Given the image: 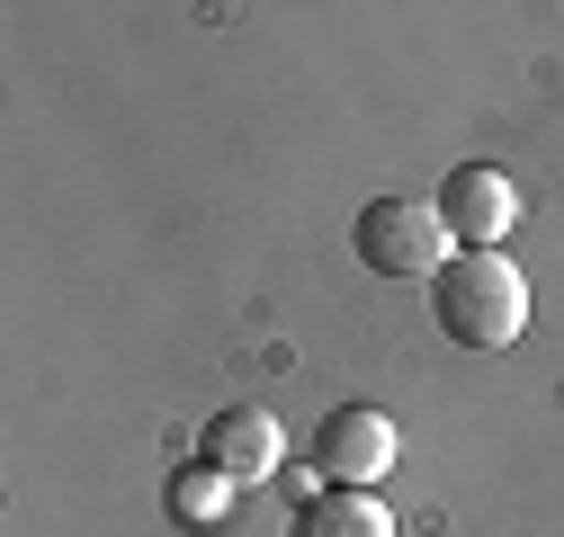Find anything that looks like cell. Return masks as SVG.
Here are the masks:
<instances>
[{
    "label": "cell",
    "mask_w": 564,
    "mask_h": 537,
    "mask_svg": "<svg viewBox=\"0 0 564 537\" xmlns=\"http://www.w3.org/2000/svg\"><path fill=\"white\" fill-rule=\"evenodd\" d=\"M431 314L457 350H511L529 331V278L511 268V251H457L431 278Z\"/></svg>",
    "instance_id": "obj_1"
},
{
    "label": "cell",
    "mask_w": 564,
    "mask_h": 537,
    "mask_svg": "<svg viewBox=\"0 0 564 537\" xmlns=\"http://www.w3.org/2000/svg\"><path fill=\"white\" fill-rule=\"evenodd\" d=\"M349 251H359V268H377V278H394V287H412V278L431 287L457 260V242H448L431 197H368L359 224H349Z\"/></svg>",
    "instance_id": "obj_2"
},
{
    "label": "cell",
    "mask_w": 564,
    "mask_h": 537,
    "mask_svg": "<svg viewBox=\"0 0 564 537\" xmlns=\"http://www.w3.org/2000/svg\"><path fill=\"white\" fill-rule=\"evenodd\" d=\"M386 465H394V421L377 413V403H340V413H323V430H314V484L368 493Z\"/></svg>",
    "instance_id": "obj_3"
},
{
    "label": "cell",
    "mask_w": 564,
    "mask_h": 537,
    "mask_svg": "<svg viewBox=\"0 0 564 537\" xmlns=\"http://www.w3.org/2000/svg\"><path fill=\"white\" fill-rule=\"evenodd\" d=\"M431 207H440V224H448L457 251H502V233L520 224V188L502 171H484V162H457Z\"/></svg>",
    "instance_id": "obj_4"
},
{
    "label": "cell",
    "mask_w": 564,
    "mask_h": 537,
    "mask_svg": "<svg viewBox=\"0 0 564 537\" xmlns=\"http://www.w3.org/2000/svg\"><path fill=\"white\" fill-rule=\"evenodd\" d=\"M197 457L216 465L225 484H260V475H278V465H288V430H278L269 403H225V413L197 430Z\"/></svg>",
    "instance_id": "obj_5"
},
{
    "label": "cell",
    "mask_w": 564,
    "mask_h": 537,
    "mask_svg": "<svg viewBox=\"0 0 564 537\" xmlns=\"http://www.w3.org/2000/svg\"><path fill=\"white\" fill-rule=\"evenodd\" d=\"M288 537H394V511L377 493H349V484H314L288 519Z\"/></svg>",
    "instance_id": "obj_6"
},
{
    "label": "cell",
    "mask_w": 564,
    "mask_h": 537,
    "mask_svg": "<svg viewBox=\"0 0 564 537\" xmlns=\"http://www.w3.org/2000/svg\"><path fill=\"white\" fill-rule=\"evenodd\" d=\"M225 502H234V484H225L206 457L171 475V519H180V528H225Z\"/></svg>",
    "instance_id": "obj_7"
}]
</instances>
